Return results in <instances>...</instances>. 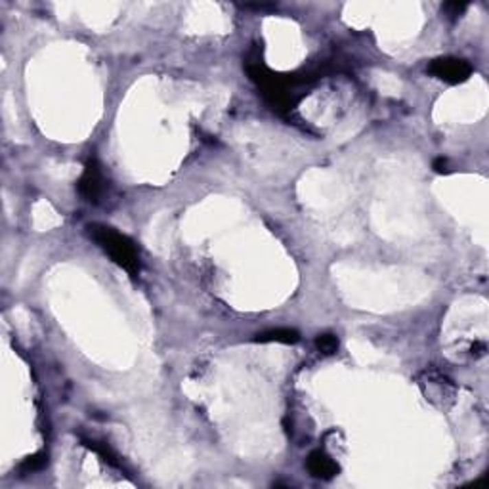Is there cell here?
I'll return each instance as SVG.
<instances>
[{
    "instance_id": "6da1fadb",
    "label": "cell",
    "mask_w": 489,
    "mask_h": 489,
    "mask_svg": "<svg viewBox=\"0 0 489 489\" xmlns=\"http://www.w3.org/2000/svg\"><path fill=\"white\" fill-rule=\"evenodd\" d=\"M87 229L90 239H94L122 270L128 271L130 275H136L140 271V254L136 244L132 243L128 237L104 224H90Z\"/></svg>"
},
{
    "instance_id": "7a4b0ae2",
    "label": "cell",
    "mask_w": 489,
    "mask_h": 489,
    "mask_svg": "<svg viewBox=\"0 0 489 489\" xmlns=\"http://www.w3.org/2000/svg\"><path fill=\"white\" fill-rule=\"evenodd\" d=\"M428 73L447 84H461L472 75L470 63L461 58H437L428 65Z\"/></svg>"
},
{
    "instance_id": "3957f363",
    "label": "cell",
    "mask_w": 489,
    "mask_h": 489,
    "mask_svg": "<svg viewBox=\"0 0 489 489\" xmlns=\"http://www.w3.org/2000/svg\"><path fill=\"white\" fill-rule=\"evenodd\" d=\"M102 190H104L102 170H100L98 161L92 159V161H88L87 168H84V174L80 178L79 192L87 201L96 203L98 199H100V195H102Z\"/></svg>"
},
{
    "instance_id": "277c9868",
    "label": "cell",
    "mask_w": 489,
    "mask_h": 489,
    "mask_svg": "<svg viewBox=\"0 0 489 489\" xmlns=\"http://www.w3.org/2000/svg\"><path fill=\"white\" fill-rule=\"evenodd\" d=\"M306 466H308L310 474L314 478H319V480H331V478H334L339 474V464L334 463L331 457L325 451H321V449L310 453L308 461H306Z\"/></svg>"
},
{
    "instance_id": "5b68a950",
    "label": "cell",
    "mask_w": 489,
    "mask_h": 489,
    "mask_svg": "<svg viewBox=\"0 0 489 489\" xmlns=\"http://www.w3.org/2000/svg\"><path fill=\"white\" fill-rule=\"evenodd\" d=\"M424 375H427L428 383V388L424 392H427V398L430 402H436V398H442L444 402H446V398H451V400H453L455 386L449 378L440 375V373H428V371Z\"/></svg>"
},
{
    "instance_id": "8992f818",
    "label": "cell",
    "mask_w": 489,
    "mask_h": 489,
    "mask_svg": "<svg viewBox=\"0 0 489 489\" xmlns=\"http://www.w3.org/2000/svg\"><path fill=\"white\" fill-rule=\"evenodd\" d=\"M298 339H300L298 331L288 329V327H280V329L266 331L256 337L258 342H280V344H295V342H298Z\"/></svg>"
},
{
    "instance_id": "52a82bcc",
    "label": "cell",
    "mask_w": 489,
    "mask_h": 489,
    "mask_svg": "<svg viewBox=\"0 0 489 489\" xmlns=\"http://www.w3.org/2000/svg\"><path fill=\"white\" fill-rule=\"evenodd\" d=\"M315 348L319 350L321 354H325V356H331V354H334L337 350H339V339L334 337V334H319L317 339H315Z\"/></svg>"
},
{
    "instance_id": "ba28073f",
    "label": "cell",
    "mask_w": 489,
    "mask_h": 489,
    "mask_svg": "<svg viewBox=\"0 0 489 489\" xmlns=\"http://www.w3.org/2000/svg\"><path fill=\"white\" fill-rule=\"evenodd\" d=\"M48 464V457L44 453H36L33 457H27L23 464H21V472L25 474H31V472H38L43 470L44 466Z\"/></svg>"
},
{
    "instance_id": "9c48e42d",
    "label": "cell",
    "mask_w": 489,
    "mask_h": 489,
    "mask_svg": "<svg viewBox=\"0 0 489 489\" xmlns=\"http://www.w3.org/2000/svg\"><path fill=\"white\" fill-rule=\"evenodd\" d=\"M444 10L447 12V16H451V18H457V16H461L464 10H466V4H459V2H449V4H446V6H444Z\"/></svg>"
},
{
    "instance_id": "30bf717a",
    "label": "cell",
    "mask_w": 489,
    "mask_h": 489,
    "mask_svg": "<svg viewBox=\"0 0 489 489\" xmlns=\"http://www.w3.org/2000/svg\"><path fill=\"white\" fill-rule=\"evenodd\" d=\"M434 170H436V172H440V174H444V172H447V161H446V159H442V157L436 159V161H434Z\"/></svg>"
}]
</instances>
